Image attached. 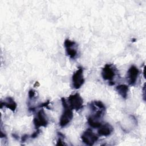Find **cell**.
I'll use <instances>...</instances> for the list:
<instances>
[{
	"instance_id": "cell-3",
	"label": "cell",
	"mask_w": 146,
	"mask_h": 146,
	"mask_svg": "<svg viewBox=\"0 0 146 146\" xmlns=\"http://www.w3.org/2000/svg\"><path fill=\"white\" fill-rule=\"evenodd\" d=\"M117 70L112 64H106L102 70V76L104 80H108L110 85H112L113 79L116 75Z\"/></svg>"
},
{
	"instance_id": "cell-7",
	"label": "cell",
	"mask_w": 146,
	"mask_h": 146,
	"mask_svg": "<svg viewBox=\"0 0 146 146\" xmlns=\"http://www.w3.org/2000/svg\"><path fill=\"white\" fill-rule=\"evenodd\" d=\"M81 139L85 144L91 146L98 141L99 137L91 129H87L82 135Z\"/></svg>"
},
{
	"instance_id": "cell-4",
	"label": "cell",
	"mask_w": 146,
	"mask_h": 146,
	"mask_svg": "<svg viewBox=\"0 0 146 146\" xmlns=\"http://www.w3.org/2000/svg\"><path fill=\"white\" fill-rule=\"evenodd\" d=\"M68 104L72 110L79 111L83 106V100L78 93L70 95L68 98Z\"/></svg>"
},
{
	"instance_id": "cell-16",
	"label": "cell",
	"mask_w": 146,
	"mask_h": 146,
	"mask_svg": "<svg viewBox=\"0 0 146 146\" xmlns=\"http://www.w3.org/2000/svg\"><path fill=\"white\" fill-rule=\"evenodd\" d=\"M49 104H50V101L49 100H47L46 102L44 103H42L40 104V107H44L48 109H50L48 106H49Z\"/></svg>"
},
{
	"instance_id": "cell-18",
	"label": "cell",
	"mask_w": 146,
	"mask_h": 146,
	"mask_svg": "<svg viewBox=\"0 0 146 146\" xmlns=\"http://www.w3.org/2000/svg\"><path fill=\"white\" fill-rule=\"evenodd\" d=\"M28 137H29V136L27 135H24L23 136H22L21 138V141L25 142V141L28 139Z\"/></svg>"
},
{
	"instance_id": "cell-5",
	"label": "cell",
	"mask_w": 146,
	"mask_h": 146,
	"mask_svg": "<svg viewBox=\"0 0 146 146\" xmlns=\"http://www.w3.org/2000/svg\"><path fill=\"white\" fill-rule=\"evenodd\" d=\"M84 83L83 76V69L79 67L78 69L73 74L72 76V87L75 89H79Z\"/></svg>"
},
{
	"instance_id": "cell-2",
	"label": "cell",
	"mask_w": 146,
	"mask_h": 146,
	"mask_svg": "<svg viewBox=\"0 0 146 146\" xmlns=\"http://www.w3.org/2000/svg\"><path fill=\"white\" fill-rule=\"evenodd\" d=\"M90 108L92 111V117L101 120L104 115L106 107L101 101H93L90 104Z\"/></svg>"
},
{
	"instance_id": "cell-8",
	"label": "cell",
	"mask_w": 146,
	"mask_h": 146,
	"mask_svg": "<svg viewBox=\"0 0 146 146\" xmlns=\"http://www.w3.org/2000/svg\"><path fill=\"white\" fill-rule=\"evenodd\" d=\"M64 46L66 48V51L71 59H75L78 55V52L76 48V44L74 41L66 39L64 42Z\"/></svg>"
},
{
	"instance_id": "cell-11",
	"label": "cell",
	"mask_w": 146,
	"mask_h": 146,
	"mask_svg": "<svg viewBox=\"0 0 146 146\" xmlns=\"http://www.w3.org/2000/svg\"><path fill=\"white\" fill-rule=\"evenodd\" d=\"M3 106H5L7 108H9L13 112H14L15 111L17 107V103L11 97L6 98L4 102L1 101V108H2Z\"/></svg>"
},
{
	"instance_id": "cell-9",
	"label": "cell",
	"mask_w": 146,
	"mask_h": 146,
	"mask_svg": "<svg viewBox=\"0 0 146 146\" xmlns=\"http://www.w3.org/2000/svg\"><path fill=\"white\" fill-rule=\"evenodd\" d=\"M139 74V70L135 65H132L128 69L127 73V79L128 84L131 86H134L137 81Z\"/></svg>"
},
{
	"instance_id": "cell-14",
	"label": "cell",
	"mask_w": 146,
	"mask_h": 146,
	"mask_svg": "<svg viewBox=\"0 0 146 146\" xmlns=\"http://www.w3.org/2000/svg\"><path fill=\"white\" fill-rule=\"evenodd\" d=\"M35 96V91L33 90V89H31L30 90H29V98L30 99H33Z\"/></svg>"
},
{
	"instance_id": "cell-10",
	"label": "cell",
	"mask_w": 146,
	"mask_h": 146,
	"mask_svg": "<svg viewBox=\"0 0 146 146\" xmlns=\"http://www.w3.org/2000/svg\"><path fill=\"white\" fill-rule=\"evenodd\" d=\"M98 128V133L100 136H108L113 131V127L108 123H106L103 124H102Z\"/></svg>"
},
{
	"instance_id": "cell-13",
	"label": "cell",
	"mask_w": 146,
	"mask_h": 146,
	"mask_svg": "<svg viewBox=\"0 0 146 146\" xmlns=\"http://www.w3.org/2000/svg\"><path fill=\"white\" fill-rule=\"evenodd\" d=\"M87 123L91 127H92L94 128L99 127L100 126V125L102 124V122H101V121H100V120L94 118V117H92L91 116H90L88 117Z\"/></svg>"
},
{
	"instance_id": "cell-6",
	"label": "cell",
	"mask_w": 146,
	"mask_h": 146,
	"mask_svg": "<svg viewBox=\"0 0 146 146\" xmlns=\"http://www.w3.org/2000/svg\"><path fill=\"white\" fill-rule=\"evenodd\" d=\"M33 123L35 125V129H39L40 127H46L48 123V117L43 109L39 110L36 116L34 118Z\"/></svg>"
},
{
	"instance_id": "cell-12",
	"label": "cell",
	"mask_w": 146,
	"mask_h": 146,
	"mask_svg": "<svg viewBox=\"0 0 146 146\" xmlns=\"http://www.w3.org/2000/svg\"><path fill=\"white\" fill-rule=\"evenodd\" d=\"M116 90L118 94L123 98L126 99L128 96V86L125 84H120L116 86Z\"/></svg>"
},
{
	"instance_id": "cell-1",
	"label": "cell",
	"mask_w": 146,
	"mask_h": 146,
	"mask_svg": "<svg viewBox=\"0 0 146 146\" xmlns=\"http://www.w3.org/2000/svg\"><path fill=\"white\" fill-rule=\"evenodd\" d=\"M61 101L63 110L62 114L60 117L59 125L61 127H64L72 120L73 118V112L72 109L67 103L65 98H62Z\"/></svg>"
},
{
	"instance_id": "cell-15",
	"label": "cell",
	"mask_w": 146,
	"mask_h": 146,
	"mask_svg": "<svg viewBox=\"0 0 146 146\" xmlns=\"http://www.w3.org/2000/svg\"><path fill=\"white\" fill-rule=\"evenodd\" d=\"M36 129V131H35V132H34L31 135V138H35V137H36L39 134H40V130L39 129Z\"/></svg>"
},
{
	"instance_id": "cell-17",
	"label": "cell",
	"mask_w": 146,
	"mask_h": 146,
	"mask_svg": "<svg viewBox=\"0 0 146 146\" xmlns=\"http://www.w3.org/2000/svg\"><path fill=\"white\" fill-rule=\"evenodd\" d=\"M64 144H65L64 142H63V141H62V139H61L60 137L59 136V139H58L57 143L56 144V145H64Z\"/></svg>"
}]
</instances>
